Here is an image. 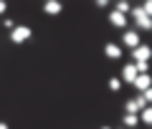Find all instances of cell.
<instances>
[{
    "label": "cell",
    "instance_id": "cell-1",
    "mask_svg": "<svg viewBox=\"0 0 152 129\" xmlns=\"http://www.w3.org/2000/svg\"><path fill=\"white\" fill-rule=\"evenodd\" d=\"M129 15H132V20H134V26H137V33H145V31H150V28H152V18H147L145 15V13H142V8L140 5H132L129 8ZM129 15H127V18H129Z\"/></svg>",
    "mask_w": 152,
    "mask_h": 129
},
{
    "label": "cell",
    "instance_id": "cell-2",
    "mask_svg": "<svg viewBox=\"0 0 152 129\" xmlns=\"http://www.w3.org/2000/svg\"><path fill=\"white\" fill-rule=\"evenodd\" d=\"M31 36H33L31 26H15V28L10 31V43H15V46H20V43L31 41Z\"/></svg>",
    "mask_w": 152,
    "mask_h": 129
},
{
    "label": "cell",
    "instance_id": "cell-3",
    "mask_svg": "<svg viewBox=\"0 0 152 129\" xmlns=\"http://www.w3.org/2000/svg\"><path fill=\"white\" fill-rule=\"evenodd\" d=\"M150 53H152L150 46L140 43L137 48H132V63H147V61H150Z\"/></svg>",
    "mask_w": 152,
    "mask_h": 129
},
{
    "label": "cell",
    "instance_id": "cell-4",
    "mask_svg": "<svg viewBox=\"0 0 152 129\" xmlns=\"http://www.w3.org/2000/svg\"><path fill=\"white\" fill-rule=\"evenodd\" d=\"M137 76H140V74H137L134 63H124V66H122V74H119V81H122V84H132Z\"/></svg>",
    "mask_w": 152,
    "mask_h": 129
},
{
    "label": "cell",
    "instance_id": "cell-5",
    "mask_svg": "<svg viewBox=\"0 0 152 129\" xmlns=\"http://www.w3.org/2000/svg\"><path fill=\"white\" fill-rule=\"evenodd\" d=\"M132 86H134L140 94H142V91H147V89H152V76H150V74H140L134 81H132Z\"/></svg>",
    "mask_w": 152,
    "mask_h": 129
},
{
    "label": "cell",
    "instance_id": "cell-6",
    "mask_svg": "<svg viewBox=\"0 0 152 129\" xmlns=\"http://www.w3.org/2000/svg\"><path fill=\"white\" fill-rule=\"evenodd\" d=\"M145 106H150V104H147L142 96H137V99H129V101L124 104V112H127V114H137L140 109H145Z\"/></svg>",
    "mask_w": 152,
    "mask_h": 129
},
{
    "label": "cell",
    "instance_id": "cell-7",
    "mask_svg": "<svg viewBox=\"0 0 152 129\" xmlns=\"http://www.w3.org/2000/svg\"><path fill=\"white\" fill-rule=\"evenodd\" d=\"M122 43H124L127 48H137V46H140V33H137V31H124Z\"/></svg>",
    "mask_w": 152,
    "mask_h": 129
},
{
    "label": "cell",
    "instance_id": "cell-8",
    "mask_svg": "<svg viewBox=\"0 0 152 129\" xmlns=\"http://www.w3.org/2000/svg\"><path fill=\"white\" fill-rule=\"evenodd\" d=\"M127 20H129V18H127V15H122V13H117V10H112V13H109V23H112L114 28H127Z\"/></svg>",
    "mask_w": 152,
    "mask_h": 129
},
{
    "label": "cell",
    "instance_id": "cell-9",
    "mask_svg": "<svg viewBox=\"0 0 152 129\" xmlns=\"http://www.w3.org/2000/svg\"><path fill=\"white\" fill-rule=\"evenodd\" d=\"M61 10H64V5H61L58 0H48V3H43V13H46V15H58Z\"/></svg>",
    "mask_w": 152,
    "mask_h": 129
},
{
    "label": "cell",
    "instance_id": "cell-10",
    "mask_svg": "<svg viewBox=\"0 0 152 129\" xmlns=\"http://www.w3.org/2000/svg\"><path fill=\"white\" fill-rule=\"evenodd\" d=\"M104 56L112 58V61H117V58L122 56V48L117 46V43H107V46H104Z\"/></svg>",
    "mask_w": 152,
    "mask_h": 129
},
{
    "label": "cell",
    "instance_id": "cell-11",
    "mask_svg": "<svg viewBox=\"0 0 152 129\" xmlns=\"http://www.w3.org/2000/svg\"><path fill=\"white\" fill-rule=\"evenodd\" d=\"M137 124H140L137 114H124V117H122V127H124V129H134Z\"/></svg>",
    "mask_w": 152,
    "mask_h": 129
},
{
    "label": "cell",
    "instance_id": "cell-12",
    "mask_svg": "<svg viewBox=\"0 0 152 129\" xmlns=\"http://www.w3.org/2000/svg\"><path fill=\"white\" fill-rule=\"evenodd\" d=\"M137 119H140V122H145V124H152V106L140 109V112H137Z\"/></svg>",
    "mask_w": 152,
    "mask_h": 129
},
{
    "label": "cell",
    "instance_id": "cell-13",
    "mask_svg": "<svg viewBox=\"0 0 152 129\" xmlns=\"http://www.w3.org/2000/svg\"><path fill=\"white\" fill-rule=\"evenodd\" d=\"M129 3H127V0H119V3H117V5H114V10L117 13H122V15H129Z\"/></svg>",
    "mask_w": 152,
    "mask_h": 129
},
{
    "label": "cell",
    "instance_id": "cell-14",
    "mask_svg": "<svg viewBox=\"0 0 152 129\" xmlns=\"http://www.w3.org/2000/svg\"><path fill=\"white\" fill-rule=\"evenodd\" d=\"M109 91H119V89H122V81L119 79H117V76H112V79H109Z\"/></svg>",
    "mask_w": 152,
    "mask_h": 129
},
{
    "label": "cell",
    "instance_id": "cell-15",
    "mask_svg": "<svg viewBox=\"0 0 152 129\" xmlns=\"http://www.w3.org/2000/svg\"><path fill=\"white\" fill-rule=\"evenodd\" d=\"M137 74H150V63H134Z\"/></svg>",
    "mask_w": 152,
    "mask_h": 129
},
{
    "label": "cell",
    "instance_id": "cell-16",
    "mask_svg": "<svg viewBox=\"0 0 152 129\" xmlns=\"http://www.w3.org/2000/svg\"><path fill=\"white\" fill-rule=\"evenodd\" d=\"M3 26H5L8 31H13V28H15V20H13V18H5V20H3Z\"/></svg>",
    "mask_w": 152,
    "mask_h": 129
},
{
    "label": "cell",
    "instance_id": "cell-17",
    "mask_svg": "<svg viewBox=\"0 0 152 129\" xmlns=\"http://www.w3.org/2000/svg\"><path fill=\"white\" fill-rule=\"evenodd\" d=\"M8 10V5H5V3H3V0H0V15H3V13H5Z\"/></svg>",
    "mask_w": 152,
    "mask_h": 129
},
{
    "label": "cell",
    "instance_id": "cell-18",
    "mask_svg": "<svg viewBox=\"0 0 152 129\" xmlns=\"http://www.w3.org/2000/svg\"><path fill=\"white\" fill-rule=\"evenodd\" d=\"M0 129H10V127H8V124H5V122H0Z\"/></svg>",
    "mask_w": 152,
    "mask_h": 129
},
{
    "label": "cell",
    "instance_id": "cell-19",
    "mask_svg": "<svg viewBox=\"0 0 152 129\" xmlns=\"http://www.w3.org/2000/svg\"><path fill=\"white\" fill-rule=\"evenodd\" d=\"M102 129H112V127H102Z\"/></svg>",
    "mask_w": 152,
    "mask_h": 129
},
{
    "label": "cell",
    "instance_id": "cell-20",
    "mask_svg": "<svg viewBox=\"0 0 152 129\" xmlns=\"http://www.w3.org/2000/svg\"><path fill=\"white\" fill-rule=\"evenodd\" d=\"M119 129H124V127H119Z\"/></svg>",
    "mask_w": 152,
    "mask_h": 129
}]
</instances>
